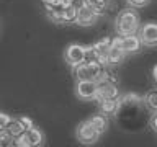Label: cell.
Segmentation results:
<instances>
[{
    "instance_id": "obj_1",
    "label": "cell",
    "mask_w": 157,
    "mask_h": 147,
    "mask_svg": "<svg viewBox=\"0 0 157 147\" xmlns=\"http://www.w3.org/2000/svg\"><path fill=\"white\" fill-rule=\"evenodd\" d=\"M116 31L121 36H126V34H137V29L141 26V18L139 13L132 8H124L118 13L116 17Z\"/></svg>"
},
{
    "instance_id": "obj_2",
    "label": "cell",
    "mask_w": 157,
    "mask_h": 147,
    "mask_svg": "<svg viewBox=\"0 0 157 147\" xmlns=\"http://www.w3.org/2000/svg\"><path fill=\"white\" fill-rule=\"evenodd\" d=\"M72 69H74V75L77 77V80H97L101 75L105 66L100 64L98 61H85Z\"/></svg>"
},
{
    "instance_id": "obj_3",
    "label": "cell",
    "mask_w": 157,
    "mask_h": 147,
    "mask_svg": "<svg viewBox=\"0 0 157 147\" xmlns=\"http://www.w3.org/2000/svg\"><path fill=\"white\" fill-rule=\"evenodd\" d=\"M43 142H44V134L34 126L25 129L18 137H15V145L17 147H36L41 145Z\"/></svg>"
},
{
    "instance_id": "obj_4",
    "label": "cell",
    "mask_w": 157,
    "mask_h": 147,
    "mask_svg": "<svg viewBox=\"0 0 157 147\" xmlns=\"http://www.w3.org/2000/svg\"><path fill=\"white\" fill-rule=\"evenodd\" d=\"M111 43L116 44L120 49H123L126 54H134L142 47V43L137 34H126V36H118V38H111Z\"/></svg>"
},
{
    "instance_id": "obj_5",
    "label": "cell",
    "mask_w": 157,
    "mask_h": 147,
    "mask_svg": "<svg viewBox=\"0 0 157 147\" xmlns=\"http://www.w3.org/2000/svg\"><path fill=\"white\" fill-rule=\"evenodd\" d=\"M100 136L101 134L88 123V119L82 121L80 124L77 126V139L80 141L82 144H95V142L100 139Z\"/></svg>"
},
{
    "instance_id": "obj_6",
    "label": "cell",
    "mask_w": 157,
    "mask_h": 147,
    "mask_svg": "<svg viewBox=\"0 0 157 147\" xmlns=\"http://www.w3.org/2000/svg\"><path fill=\"white\" fill-rule=\"evenodd\" d=\"M100 17H101L100 13H97L90 5L85 3V5H82V7L77 10L75 23L78 24V26H92V24H95L98 21Z\"/></svg>"
},
{
    "instance_id": "obj_7",
    "label": "cell",
    "mask_w": 157,
    "mask_h": 147,
    "mask_svg": "<svg viewBox=\"0 0 157 147\" xmlns=\"http://www.w3.org/2000/svg\"><path fill=\"white\" fill-rule=\"evenodd\" d=\"M137 36H139L141 43L146 46H157V23H144L137 29Z\"/></svg>"
},
{
    "instance_id": "obj_8",
    "label": "cell",
    "mask_w": 157,
    "mask_h": 147,
    "mask_svg": "<svg viewBox=\"0 0 157 147\" xmlns=\"http://www.w3.org/2000/svg\"><path fill=\"white\" fill-rule=\"evenodd\" d=\"M66 62L71 67H75L78 64L85 62V46L77 44V43L69 44L66 49Z\"/></svg>"
},
{
    "instance_id": "obj_9",
    "label": "cell",
    "mask_w": 157,
    "mask_h": 147,
    "mask_svg": "<svg viewBox=\"0 0 157 147\" xmlns=\"http://www.w3.org/2000/svg\"><path fill=\"white\" fill-rule=\"evenodd\" d=\"M75 93L80 100H95L97 96V82L95 80H77Z\"/></svg>"
},
{
    "instance_id": "obj_10",
    "label": "cell",
    "mask_w": 157,
    "mask_h": 147,
    "mask_svg": "<svg viewBox=\"0 0 157 147\" xmlns=\"http://www.w3.org/2000/svg\"><path fill=\"white\" fill-rule=\"evenodd\" d=\"M110 46H111V38H103L92 46L97 61L100 64H103V66H106V57H108V49H110Z\"/></svg>"
},
{
    "instance_id": "obj_11",
    "label": "cell",
    "mask_w": 157,
    "mask_h": 147,
    "mask_svg": "<svg viewBox=\"0 0 157 147\" xmlns=\"http://www.w3.org/2000/svg\"><path fill=\"white\" fill-rule=\"evenodd\" d=\"M126 57V52L123 51V49H120L116 46V44L111 43L110 49H108V57H106V64H110V66H118V64H121L123 61H124Z\"/></svg>"
},
{
    "instance_id": "obj_12",
    "label": "cell",
    "mask_w": 157,
    "mask_h": 147,
    "mask_svg": "<svg viewBox=\"0 0 157 147\" xmlns=\"http://www.w3.org/2000/svg\"><path fill=\"white\" fill-rule=\"evenodd\" d=\"M98 106H100V113L105 116L115 115V113L120 110V103L116 101V98H105V100L98 101Z\"/></svg>"
},
{
    "instance_id": "obj_13",
    "label": "cell",
    "mask_w": 157,
    "mask_h": 147,
    "mask_svg": "<svg viewBox=\"0 0 157 147\" xmlns=\"http://www.w3.org/2000/svg\"><path fill=\"white\" fill-rule=\"evenodd\" d=\"M25 129H26V127H25V124L21 123V119H20V118H12V119H10V123L7 124V127H5V131H7L12 137H18Z\"/></svg>"
},
{
    "instance_id": "obj_14",
    "label": "cell",
    "mask_w": 157,
    "mask_h": 147,
    "mask_svg": "<svg viewBox=\"0 0 157 147\" xmlns=\"http://www.w3.org/2000/svg\"><path fill=\"white\" fill-rule=\"evenodd\" d=\"M75 18H77V7L75 5H66V7L61 8V20L62 23H75Z\"/></svg>"
},
{
    "instance_id": "obj_15",
    "label": "cell",
    "mask_w": 157,
    "mask_h": 147,
    "mask_svg": "<svg viewBox=\"0 0 157 147\" xmlns=\"http://www.w3.org/2000/svg\"><path fill=\"white\" fill-rule=\"evenodd\" d=\"M88 123H90L100 134H103V132L108 129V119H106L105 115H101V113L100 115H93L92 118H88Z\"/></svg>"
},
{
    "instance_id": "obj_16",
    "label": "cell",
    "mask_w": 157,
    "mask_h": 147,
    "mask_svg": "<svg viewBox=\"0 0 157 147\" xmlns=\"http://www.w3.org/2000/svg\"><path fill=\"white\" fill-rule=\"evenodd\" d=\"M110 2H111V0H87V3L90 5L97 13H100V15L105 12V8L110 5Z\"/></svg>"
},
{
    "instance_id": "obj_17",
    "label": "cell",
    "mask_w": 157,
    "mask_h": 147,
    "mask_svg": "<svg viewBox=\"0 0 157 147\" xmlns=\"http://www.w3.org/2000/svg\"><path fill=\"white\" fill-rule=\"evenodd\" d=\"M144 103L147 105V108H151L152 111H157V90L147 92L146 96H144Z\"/></svg>"
},
{
    "instance_id": "obj_18",
    "label": "cell",
    "mask_w": 157,
    "mask_h": 147,
    "mask_svg": "<svg viewBox=\"0 0 157 147\" xmlns=\"http://www.w3.org/2000/svg\"><path fill=\"white\" fill-rule=\"evenodd\" d=\"M41 2L46 7V10H61L62 8L61 0H41Z\"/></svg>"
},
{
    "instance_id": "obj_19",
    "label": "cell",
    "mask_w": 157,
    "mask_h": 147,
    "mask_svg": "<svg viewBox=\"0 0 157 147\" xmlns=\"http://www.w3.org/2000/svg\"><path fill=\"white\" fill-rule=\"evenodd\" d=\"M10 119H12V118H10V115L0 111V129H5V127H7V124L10 123Z\"/></svg>"
},
{
    "instance_id": "obj_20",
    "label": "cell",
    "mask_w": 157,
    "mask_h": 147,
    "mask_svg": "<svg viewBox=\"0 0 157 147\" xmlns=\"http://www.w3.org/2000/svg\"><path fill=\"white\" fill-rule=\"evenodd\" d=\"M151 0H128V3L131 5V7L134 8H141V7H146L147 3H149Z\"/></svg>"
},
{
    "instance_id": "obj_21",
    "label": "cell",
    "mask_w": 157,
    "mask_h": 147,
    "mask_svg": "<svg viewBox=\"0 0 157 147\" xmlns=\"http://www.w3.org/2000/svg\"><path fill=\"white\" fill-rule=\"evenodd\" d=\"M20 119H21V123L25 124L26 129H28V127H31V126H34V123H33V119L29 116H20Z\"/></svg>"
},
{
    "instance_id": "obj_22",
    "label": "cell",
    "mask_w": 157,
    "mask_h": 147,
    "mask_svg": "<svg viewBox=\"0 0 157 147\" xmlns=\"http://www.w3.org/2000/svg\"><path fill=\"white\" fill-rule=\"evenodd\" d=\"M151 127L157 132V111H154V115L151 118Z\"/></svg>"
},
{
    "instance_id": "obj_23",
    "label": "cell",
    "mask_w": 157,
    "mask_h": 147,
    "mask_svg": "<svg viewBox=\"0 0 157 147\" xmlns=\"http://www.w3.org/2000/svg\"><path fill=\"white\" fill-rule=\"evenodd\" d=\"M61 2H62V7H66V5H74L75 0H61Z\"/></svg>"
},
{
    "instance_id": "obj_24",
    "label": "cell",
    "mask_w": 157,
    "mask_h": 147,
    "mask_svg": "<svg viewBox=\"0 0 157 147\" xmlns=\"http://www.w3.org/2000/svg\"><path fill=\"white\" fill-rule=\"evenodd\" d=\"M152 75H154V82L157 83V66H154V69H152Z\"/></svg>"
}]
</instances>
